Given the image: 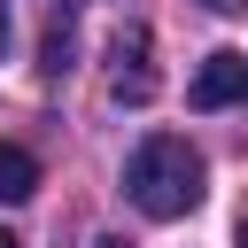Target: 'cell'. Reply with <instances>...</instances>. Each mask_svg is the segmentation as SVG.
Masks as SVG:
<instances>
[{
  "label": "cell",
  "mask_w": 248,
  "mask_h": 248,
  "mask_svg": "<svg viewBox=\"0 0 248 248\" xmlns=\"http://www.w3.org/2000/svg\"><path fill=\"white\" fill-rule=\"evenodd\" d=\"M124 194H132L140 217H186L202 202V155L178 132H147L124 163Z\"/></svg>",
  "instance_id": "obj_1"
},
{
  "label": "cell",
  "mask_w": 248,
  "mask_h": 248,
  "mask_svg": "<svg viewBox=\"0 0 248 248\" xmlns=\"http://www.w3.org/2000/svg\"><path fill=\"white\" fill-rule=\"evenodd\" d=\"M108 54H116L108 93H116V101H132V108H140V101H155V62H147V54H155V39H147V23H124V31L108 39Z\"/></svg>",
  "instance_id": "obj_2"
},
{
  "label": "cell",
  "mask_w": 248,
  "mask_h": 248,
  "mask_svg": "<svg viewBox=\"0 0 248 248\" xmlns=\"http://www.w3.org/2000/svg\"><path fill=\"white\" fill-rule=\"evenodd\" d=\"M186 101H194V108H240V101H248V54L217 46V54H209V62L194 70Z\"/></svg>",
  "instance_id": "obj_3"
},
{
  "label": "cell",
  "mask_w": 248,
  "mask_h": 248,
  "mask_svg": "<svg viewBox=\"0 0 248 248\" xmlns=\"http://www.w3.org/2000/svg\"><path fill=\"white\" fill-rule=\"evenodd\" d=\"M31 194H39V163H31V147L0 140V202H31Z\"/></svg>",
  "instance_id": "obj_4"
},
{
  "label": "cell",
  "mask_w": 248,
  "mask_h": 248,
  "mask_svg": "<svg viewBox=\"0 0 248 248\" xmlns=\"http://www.w3.org/2000/svg\"><path fill=\"white\" fill-rule=\"evenodd\" d=\"M39 70H46V78H62V70H70V16H54V23H46V46H39Z\"/></svg>",
  "instance_id": "obj_5"
},
{
  "label": "cell",
  "mask_w": 248,
  "mask_h": 248,
  "mask_svg": "<svg viewBox=\"0 0 248 248\" xmlns=\"http://www.w3.org/2000/svg\"><path fill=\"white\" fill-rule=\"evenodd\" d=\"M202 8H209V16H240L248 0H202Z\"/></svg>",
  "instance_id": "obj_6"
},
{
  "label": "cell",
  "mask_w": 248,
  "mask_h": 248,
  "mask_svg": "<svg viewBox=\"0 0 248 248\" xmlns=\"http://www.w3.org/2000/svg\"><path fill=\"white\" fill-rule=\"evenodd\" d=\"M0 46H8V8H0Z\"/></svg>",
  "instance_id": "obj_7"
},
{
  "label": "cell",
  "mask_w": 248,
  "mask_h": 248,
  "mask_svg": "<svg viewBox=\"0 0 248 248\" xmlns=\"http://www.w3.org/2000/svg\"><path fill=\"white\" fill-rule=\"evenodd\" d=\"M0 248H16V232H8V225H0Z\"/></svg>",
  "instance_id": "obj_8"
},
{
  "label": "cell",
  "mask_w": 248,
  "mask_h": 248,
  "mask_svg": "<svg viewBox=\"0 0 248 248\" xmlns=\"http://www.w3.org/2000/svg\"><path fill=\"white\" fill-rule=\"evenodd\" d=\"M240 248H248V217H240Z\"/></svg>",
  "instance_id": "obj_9"
}]
</instances>
